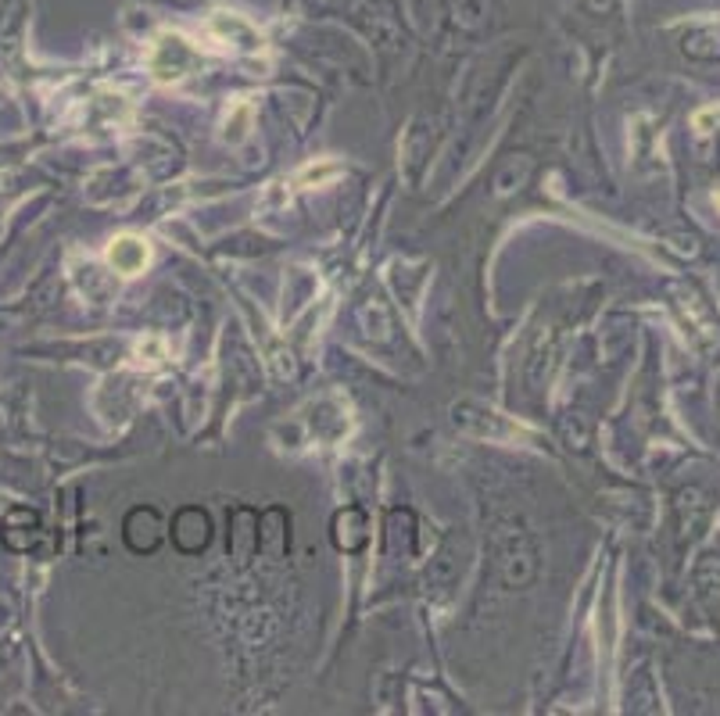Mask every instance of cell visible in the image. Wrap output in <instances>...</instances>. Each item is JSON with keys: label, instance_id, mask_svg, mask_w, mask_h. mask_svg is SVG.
I'll list each match as a JSON object with an SVG mask.
<instances>
[{"label": "cell", "instance_id": "obj_1", "mask_svg": "<svg viewBox=\"0 0 720 716\" xmlns=\"http://www.w3.org/2000/svg\"><path fill=\"white\" fill-rule=\"evenodd\" d=\"M197 62H201V54L179 33H161L151 44V54H147V69H151V76L158 83H179L183 76H190L197 69Z\"/></svg>", "mask_w": 720, "mask_h": 716}, {"label": "cell", "instance_id": "obj_2", "mask_svg": "<svg viewBox=\"0 0 720 716\" xmlns=\"http://www.w3.org/2000/svg\"><path fill=\"white\" fill-rule=\"evenodd\" d=\"M122 538H126L129 552H137V556H151V552L161 545V538H165V523H161L158 509H151V506H137V509L126 516V523H122Z\"/></svg>", "mask_w": 720, "mask_h": 716}, {"label": "cell", "instance_id": "obj_3", "mask_svg": "<svg viewBox=\"0 0 720 716\" xmlns=\"http://www.w3.org/2000/svg\"><path fill=\"white\" fill-rule=\"evenodd\" d=\"M211 541V516L197 506H186L176 513L172 520V545L183 552V556H201Z\"/></svg>", "mask_w": 720, "mask_h": 716}, {"label": "cell", "instance_id": "obj_4", "mask_svg": "<svg viewBox=\"0 0 720 716\" xmlns=\"http://www.w3.org/2000/svg\"><path fill=\"white\" fill-rule=\"evenodd\" d=\"M147 262H151V248L137 233H122L108 244V266L119 276H137V273H144Z\"/></svg>", "mask_w": 720, "mask_h": 716}, {"label": "cell", "instance_id": "obj_5", "mask_svg": "<svg viewBox=\"0 0 720 716\" xmlns=\"http://www.w3.org/2000/svg\"><path fill=\"white\" fill-rule=\"evenodd\" d=\"M208 29H211L219 40H229V44L244 47V51H259V47H262L259 29H255L252 22H244L240 15H233V12H219V15H211Z\"/></svg>", "mask_w": 720, "mask_h": 716}, {"label": "cell", "instance_id": "obj_6", "mask_svg": "<svg viewBox=\"0 0 720 716\" xmlns=\"http://www.w3.org/2000/svg\"><path fill=\"white\" fill-rule=\"evenodd\" d=\"M252 122H255V111H252V104H233V111L226 115V129H222V136H226L229 144H240V140H248V133H252Z\"/></svg>", "mask_w": 720, "mask_h": 716}, {"label": "cell", "instance_id": "obj_7", "mask_svg": "<svg viewBox=\"0 0 720 716\" xmlns=\"http://www.w3.org/2000/svg\"><path fill=\"white\" fill-rule=\"evenodd\" d=\"M137 355H140V362H161L165 358V341L161 337H144V341H137Z\"/></svg>", "mask_w": 720, "mask_h": 716}, {"label": "cell", "instance_id": "obj_8", "mask_svg": "<svg viewBox=\"0 0 720 716\" xmlns=\"http://www.w3.org/2000/svg\"><path fill=\"white\" fill-rule=\"evenodd\" d=\"M337 172H341L337 165H327V169H305V172H302V183H323L327 176H337Z\"/></svg>", "mask_w": 720, "mask_h": 716}]
</instances>
